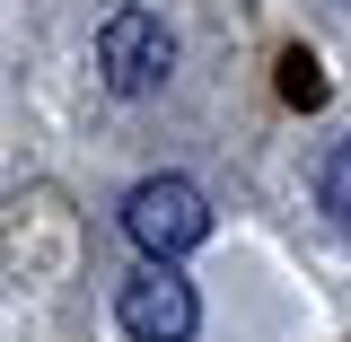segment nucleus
Listing matches in <instances>:
<instances>
[{
    "label": "nucleus",
    "mask_w": 351,
    "mask_h": 342,
    "mask_svg": "<svg viewBox=\"0 0 351 342\" xmlns=\"http://www.w3.org/2000/svg\"><path fill=\"white\" fill-rule=\"evenodd\" d=\"M316 202H325V219L351 237V141L325 149V167H316Z\"/></svg>",
    "instance_id": "20e7f679"
},
{
    "label": "nucleus",
    "mask_w": 351,
    "mask_h": 342,
    "mask_svg": "<svg viewBox=\"0 0 351 342\" xmlns=\"http://www.w3.org/2000/svg\"><path fill=\"white\" fill-rule=\"evenodd\" d=\"M123 228L149 263H176V255H193L211 237V202H202L193 175H141L132 202H123Z\"/></svg>",
    "instance_id": "f257e3e1"
},
{
    "label": "nucleus",
    "mask_w": 351,
    "mask_h": 342,
    "mask_svg": "<svg viewBox=\"0 0 351 342\" xmlns=\"http://www.w3.org/2000/svg\"><path fill=\"white\" fill-rule=\"evenodd\" d=\"M97 71L114 97H149V88H167L176 71V36L158 9H114L106 27H97Z\"/></svg>",
    "instance_id": "f03ea898"
},
{
    "label": "nucleus",
    "mask_w": 351,
    "mask_h": 342,
    "mask_svg": "<svg viewBox=\"0 0 351 342\" xmlns=\"http://www.w3.org/2000/svg\"><path fill=\"white\" fill-rule=\"evenodd\" d=\"M114 325L132 342H193L202 299H193V281H176V263H149V272H132L114 290Z\"/></svg>",
    "instance_id": "7ed1b4c3"
}]
</instances>
